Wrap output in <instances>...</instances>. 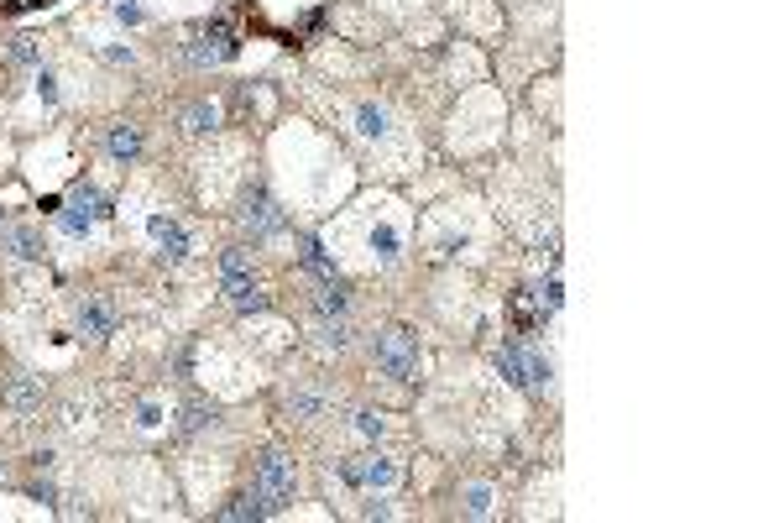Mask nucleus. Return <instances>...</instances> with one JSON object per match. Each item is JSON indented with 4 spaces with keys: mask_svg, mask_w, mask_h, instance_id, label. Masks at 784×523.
Segmentation results:
<instances>
[{
    "mask_svg": "<svg viewBox=\"0 0 784 523\" xmlns=\"http://www.w3.org/2000/svg\"><path fill=\"white\" fill-rule=\"evenodd\" d=\"M372 356H377V367H382L392 382H408L413 372H419V346H413V335H408V330H398V325L377 335Z\"/></svg>",
    "mask_w": 784,
    "mask_h": 523,
    "instance_id": "f257e3e1",
    "label": "nucleus"
},
{
    "mask_svg": "<svg viewBox=\"0 0 784 523\" xmlns=\"http://www.w3.org/2000/svg\"><path fill=\"white\" fill-rule=\"evenodd\" d=\"M330 482H340V487H392V482H398V461H387V456L335 461L330 466Z\"/></svg>",
    "mask_w": 784,
    "mask_h": 523,
    "instance_id": "f03ea898",
    "label": "nucleus"
},
{
    "mask_svg": "<svg viewBox=\"0 0 784 523\" xmlns=\"http://www.w3.org/2000/svg\"><path fill=\"white\" fill-rule=\"evenodd\" d=\"M293 487H298L293 461L283 456V450H267V456L257 461V492L267 497L272 508H278V503H288V497H293Z\"/></svg>",
    "mask_w": 784,
    "mask_h": 523,
    "instance_id": "7ed1b4c3",
    "label": "nucleus"
},
{
    "mask_svg": "<svg viewBox=\"0 0 784 523\" xmlns=\"http://www.w3.org/2000/svg\"><path fill=\"white\" fill-rule=\"evenodd\" d=\"M58 220H63V231H68V236H89V231H95V225L105 220V199L84 184V189H74V199H68V210H63Z\"/></svg>",
    "mask_w": 784,
    "mask_h": 523,
    "instance_id": "20e7f679",
    "label": "nucleus"
},
{
    "mask_svg": "<svg viewBox=\"0 0 784 523\" xmlns=\"http://www.w3.org/2000/svg\"><path fill=\"white\" fill-rule=\"evenodd\" d=\"M241 225H246V231H257V236H278L283 215H278V204H272L262 189H246L241 194Z\"/></svg>",
    "mask_w": 784,
    "mask_h": 523,
    "instance_id": "39448f33",
    "label": "nucleus"
},
{
    "mask_svg": "<svg viewBox=\"0 0 784 523\" xmlns=\"http://www.w3.org/2000/svg\"><path fill=\"white\" fill-rule=\"evenodd\" d=\"M152 241H157V257H163V262H183V257H194V246H199L189 225L173 220V215L152 225Z\"/></svg>",
    "mask_w": 784,
    "mask_h": 523,
    "instance_id": "423d86ee",
    "label": "nucleus"
},
{
    "mask_svg": "<svg viewBox=\"0 0 784 523\" xmlns=\"http://www.w3.org/2000/svg\"><path fill=\"white\" fill-rule=\"evenodd\" d=\"M74 320H79V335L105 340L115 330V309H110V299H100V293H84L79 309H74Z\"/></svg>",
    "mask_w": 784,
    "mask_h": 523,
    "instance_id": "0eeeda50",
    "label": "nucleus"
},
{
    "mask_svg": "<svg viewBox=\"0 0 784 523\" xmlns=\"http://www.w3.org/2000/svg\"><path fill=\"white\" fill-rule=\"evenodd\" d=\"M225 299L236 304L241 314H257V309H267V293H262V283L251 278L246 267H236V272H225Z\"/></svg>",
    "mask_w": 784,
    "mask_h": 523,
    "instance_id": "6e6552de",
    "label": "nucleus"
},
{
    "mask_svg": "<svg viewBox=\"0 0 784 523\" xmlns=\"http://www.w3.org/2000/svg\"><path fill=\"white\" fill-rule=\"evenodd\" d=\"M230 53H236V42H230V27H220V21H215V27H204L194 37V48H189L194 63H225Z\"/></svg>",
    "mask_w": 784,
    "mask_h": 523,
    "instance_id": "1a4fd4ad",
    "label": "nucleus"
},
{
    "mask_svg": "<svg viewBox=\"0 0 784 523\" xmlns=\"http://www.w3.org/2000/svg\"><path fill=\"white\" fill-rule=\"evenodd\" d=\"M0 252H6L11 262H37L42 241H37V231H27V225H0Z\"/></svg>",
    "mask_w": 784,
    "mask_h": 523,
    "instance_id": "9d476101",
    "label": "nucleus"
},
{
    "mask_svg": "<svg viewBox=\"0 0 784 523\" xmlns=\"http://www.w3.org/2000/svg\"><path fill=\"white\" fill-rule=\"evenodd\" d=\"M6 398H11L16 414H37V408H42V377L11 372V377H6Z\"/></svg>",
    "mask_w": 784,
    "mask_h": 523,
    "instance_id": "9b49d317",
    "label": "nucleus"
},
{
    "mask_svg": "<svg viewBox=\"0 0 784 523\" xmlns=\"http://www.w3.org/2000/svg\"><path fill=\"white\" fill-rule=\"evenodd\" d=\"M105 152L115 157V163H131V157L142 152V126H131V121L110 126V136H105Z\"/></svg>",
    "mask_w": 784,
    "mask_h": 523,
    "instance_id": "f8f14e48",
    "label": "nucleus"
},
{
    "mask_svg": "<svg viewBox=\"0 0 784 523\" xmlns=\"http://www.w3.org/2000/svg\"><path fill=\"white\" fill-rule=\"evenodd\" d=\"M325 408H330L325 393H288V414H293V419H319Z\"/></svg>",
    "mask_w": 784,
    "mask_h": 523,
    "instance_id": "ddd939ff",
    "label": "nucleus"
},
{
    "mask_svg": "<svg viewBox=\"0 0 784 523\" xmlns=\"http://www.w3.org/2000/svg\"><path fill=\"white\" fill-rule=\"evenodd\" d=\"M183 126H189V131H215L220 126V105H210V100L189 105V110H183Z\"/></svg>",
    "mask_w": 784,
    "mask_h": 523,
    "instance_id": "4468645a",
    "label": "nucleus"
},
{
    "mask_svg": "<svg viewBox=\"0 0 784 523\" xmlns=\"http://www.w3.org/2000/svg\"><path fill=\"white\" fill-rule=\"evenodd\" d=\"M304 272H314L319 283H335V262H330L325 252H319L314 241H304Z\"/></svg>",
    "mask_w": 784,
    "mask_h": 523,
    "instance_id": "2eb2a0df",
    "label": "nucleus"
},
{
    "mask_svg": "<svg viewBox=\"0 0 784 523\" xmlns=\"http://www.w3.org/2000/svg\"><path fill=\"white\" fill-rule=\"evenodd\" d=\"M267 513H272V503H267L262 492L257 497H236V503L225 508V518H267Z\"/></svg>",
    "mask_w": 784,
    "mask_h": 523,
    "instance_id": "dca6fc26",
    "label": "nucleus"
},
{
    "mask_svg": "<svg viewBox=\"0 0 784 523\" xmlns=\"http://www.w3.org/2000/svg\"><path fill=\"white\" fill-rule=\"evenodd\" d=\"M183 429H189V435H204V429H215V408L189 403V408H183Z\"/></svg>",
    "mask_w": 784,
    "mask_h": 523,
    "instance_id": "f3484780",
    "label": "nucleus"
},
{
    "mask_svg": "<svg viewBox=\"0 0 784 523\" xmlns=\"http://www.w3.org/2000/svg\"><path fill=\"white\" fill-rule=\"evenodd\" d=\"M492 508H497V492L492 487H466V513L471 518H487Z\"/></svg>",
    "mask_w": 784,
    "mask_h": 523,
    "instance_id": "a211bd4d",
    "label": "nucleus"
},
{
    "mask_svg": "<svg viewBox=\"0 0 784 523\" xmlns=\"http://www.w3.org/2000/svg\"><path fill=\"white\" fill-rule=\"evenodd\" d=\"M351 429H356L361 440H382V429H387V424H382V414H372V408H361V414H351Z\"/></svg>",
    "mask_w": 784,
    "mask_h": 523,
    "instance_id": "6ab92c4d",
    "label": "nucleus"
},
{
    "mask_svg": "<svg viewBox=\"0 0 784 523\" xmlns=\"http://www.w3.org/2000/svg\"><path fill=\"white\" fill-rule=\"evenodd\" d=\"M345 335H351V330H345L340 320H325V325H319V346H325V351H330V346L345 351Z\"/></svg>",
    "mask_w": 784,
    "mask_h": 523,
    "instance_id": "aec40b11",
    "label": "nucleus"
}]
</instances>
